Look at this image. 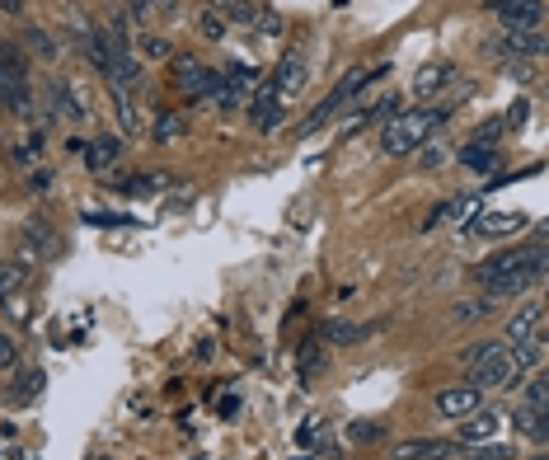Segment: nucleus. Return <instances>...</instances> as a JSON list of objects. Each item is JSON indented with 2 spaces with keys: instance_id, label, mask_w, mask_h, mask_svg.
<instances>
[{
  "instance_id": "42",
  "label": "nucleus",
  "mask_w": 549,
  "mask_h": 460,
  "mask_svg": "<svg viewBox=\"0 0 549 460\" xmlns=\"http://www.w3.org/2000/svg\"><path fill=\"white\" fill-rule=\"evenodd\" d=\"M0 10H5V15H19V10H24V0H0Z\"/></svg>"
},
{
  "instance_id": "17",
  "label": "nucleus",
  "mask_w": 549,
  "mask_h": 460,
  "mask_svg": "<svg viewBox=\"0 0 549 460\" xmlns=\"http://www.w3.org/2000/svg\"><path fill=\"white\" fill-rule=\"evenodd\" d=\"M512 428H517L521 437H531L535 446H545V437H549L545 414H540V409H526V404H517V414H512Z\"/></svg>"
},
{
  "instance_id": "9",
  "label": "nucleus",
  "mask_w": 549,
  "mask_h": 460,
  "mask_svg": "<svg viewBox=\"0 0 549 460\" xmlns=\"http://www.w3.org/2000/svg\"><path fill=\"white\" fill-rule=\"evenodd\" d=\"M479 404H484V390H479V385H451V390L437 395V414L442 418H465V414H474Z\"/></svg>"
},
{
  "instance_id": "36",
  "label": "nucleus",
  "mask_w": 549,
  "mask_h": 460,
  "mask_svg": "<svg viewBox=\"0 0 549 460\" xmlns=\"http://www.w3.org/2000/svg\"><path fill=\"white\" fill-rule=\"evenodd\" d=\"M169 174H146V179H132V193H151V188H165Z\"/></svg>"
},
{
  "instance_id": "35",
  "label": "nucleus",
  "mask_w": 549,
  "mask_h": 460,
  "mask_svg": "<svg viewBox=\"0 0 549 460\" xmlns=\"http://www.w3.org/2000/svg\"><path fill=\"white\" fill-rule=\"evenodd\" d=\"M470 460H517V451H507V446H493V442H484L479 451H474Z\"/></svg>"
},
{
  "instance_id": "1",
  "label": "nucleus",
  "mask_w": 549,
  "mask_h": 460,
  "mask_svg": "<svg viewBox=\"0 0 549 460\" xmlns=\"http://www.w3.org/2000/svg\"><path fill=\"white\" fill-rule=\"evenodd\" d=\"M446 108H432V104H423V108H404L399 118H385V132H381V151L385 155H413L418 146H423L437 127H446Z\"/></svg>"
},
{
  "instance_id": "32",
  "label": "nucleus",
  "mask_w": 549,
  "mask_h": 460,
  "mask_svg": "<svg viewBox=\"0 0 549 460\" xmlns=\"http://www.w3.org/2000/svg\"><path fill=\"white\" fill-rule=\"evenodd\" d=\"M19 367V343L10 334H0V371H15Z\"/></svg>"
},
{
  "instance_id": "44",
  "label": "nucleus",
  "mask_w": 549,
  "mask_h": 460,
  "mask_svg": "<svg viewBox=\"0 0 549 460\" xmlns=\"http://www.w3.org/2000/svg\"><path fill=\"white\" fill-rule=\"evenodd\" d=\"M0 460H5V451H0Z\"/></svg>"
},
{
  "instance_id": "24",
  "label": "nucleus",
  "mask_w": 549,
  "mask_h": 460,
  "mask_svg": "<svg viewBox=\"0 0 549 460\" xmlns=\"http://www.w3.org/2000/svg\"><path fill=\"white\" fill-rule=\"evenodd\" d=\"M226 10H230V19H235V24H249V29H254V24H259V15H263V5H254V0H230Z\"/></svg>"
},
{
  "instance_id": "39",
  "label": "nucleus",
  "mask_w": 549,
  "mask_h": 460,
  "mask_svg": "<svg viewBox=\"0 0 549 460\" xmlns=\"http://www.w3.org/2000/svg\"><path fill=\"white\" fill-rule=\"evenodd\" d=\"M254 29H259V33H268V38H277V33H282V19H277V15H268V10H263V15H259V24H254Z\"/></svg>"
},
{
  "instance_id": "22",
  "label": "nucleus",
  "mask_w": 549,
  "mask_h": 460,
  "mask_svg": "<svg viewBox=\"0 0 549 460\" xmlns=\"http://www.w3.org/2000/svg\"><path fill=\"white\" fill-rule=\"evenodd\" d=\"M324 338H329V343H357V338H366V329L352 320H329L324 324Z\"/></svg>"
},
{
  "instance_id": "27",
  "label": "nucleus",
  "mask_w": 549,
  "mask_h": 460,
  "mask_svg": "<svg viewBox=\"0 0 549 460\" xmlns=\"http://www.w3.org/2000/svg\"><path fill=\"white\" fill-rule=\"evenodd\" d=\"M29 235H24V240H33V245H38V254H52V249H57V240H52V230H47V221H29Z\"/></svg>"
},
{
  "instance_id": "16",
  "label": "nucleus",
  "mask_w": 549,
  "mask_h": 460,
  "mask_svg": "<svg viewBox=\"0 0 549 460\" xmlns=\"http://www.w3.org/2000/svg\"><path fill=\"white\" fill-rule=\"evenodd\" d=\"M52 104H57V113H66V118H85L90 108H85V99L76 94V80H52Z\"/></svg>"
},
{
  "instance_id": "25",
  "label": "nucleus",
  "mask_w": 549,
  "mask_h": 460,
  "mask_svg": "<svg viewBox=\"0 0 549 460\" xmlns=\"http://www.w3.org/2000/svg\"><path fill=\"white\" fill-rule=\"evenodd\" d=\"M521 404H526V409H540V414H545L549 390H545V381H540V376H531V381H526V390H521Z\"/></svg>"
},
{
  "instance_id": "31",
  "label": "nucleus",
  "mask_w": 549,
  "mask_h": 460,
  "mask_svg": "<svg viewBox=\"0 0 549 460\" xmlns=\"http://www.w3.org/2000/svg\"><path fill=\"white\" fill-rule=\"evenodd\" d=\"M183 132V118L179 113H160V123H155V141H174Z\"/></svg>"
},
{
  "instance_id": "7",
  "label": "nucleus",
  "mask_w": 549,
  "mask_h": 460,
  "mask_svg": "<svg viewBox=\"0 0 549 460\" xmlns=\"http://www.w3.org/2000/svg\"><path fill=\"white\" fill-rule=\"evenodd\" d=\"M169 71H174V85H179L183 94H193V99H202V85H207V66L193 57V52H179V57H169Z\"/></svg>"
},
{
  "instance_id": "30",
  "label": "nucleus",
  "mask_w": 549,
  "mask_h": 460,
  "mask_svg": "<svg viewBox=\"0 0 549 460\" xmlns=\"http://www.w3.org/2000/svg\"><path fill=\"white\" fill-rule=\"evenodd\" d=\"M0 306H5V315H10V320H15V324H24V320H29V296H24V292H15V296H0Z\"/></svg>"
},
{
  "instance_id": "40",
  "label": "nucleus",
  "mask_w": 549,
  "mask_h": 460,
  "mask_svg": "<svg viewBox=\"0 0 549 460\" xmlns=\"http://www.w3.org/2000/svg\"><path fill=\"white\" fill-rule=\"evenodd\" d=\"M155 15H179V0H146Z\"/></svg>"
},
{
  "instance_id": "5",
  "label": "nucleus",
  "mask_w": 549,
  "mask_h": 460,
  "mask_svg": "<svg viewBox=\"0 0 549 460\" xmlns=\"http://www.w3.org/2000/svg\"><path fill=\"white\" fill-rule=\"evenodd\" d=\"M488 10L503 19L507 29H540V15H545L540 0H488Z\"/></svg>"
},
{
  "instance_id": "4",
  "label": "nucleus",
  "mask_w": 549,
  "mask_h": 460,
  "mask_svg": "<svg viewBox=\"0 0 549 460\" xmlns=\"http://www.w3.org/2000/svg\"><path fill=\"white\" fill-rule=\"evenodd\" d=\"M526 221H521L517 212H474L460 221V235H484V240H503V235H512V230H521Z\"/></svg>"
},
{
  "instance_id": "29",
  "label": "nucleus",
  "mask_w": 549,
  "mask_h": 460,
  "mask_svg": "<svg viewBox=\"0 0 549 460\" xmlns=\"http://www.w3.org/2000/svg\"><path fill=\"white\" fill-rule=\"evenodd\" d=\"M198 29H202V38H212V43H221V38H226V15H216V10H207V15L198 19Z\"/></svg>"
},
{
  "instance_id": "20",
  "label": "nucleus",
  "mask_w": 549,
  "mask_h": 460,
  "mask_svg": "<svg viewBox=\"0 0 549 460\" xmlns=\"http://www.w3.org/2000/svg\"><path fill=\"white\" fill-rule=\"evenodd\" d=\"M113 108H118V123L122 132L132 137V132H141V118H137V104H132V94L127 90H113Z\"/></svg>"
},
{
  "instance_id": "8",
  "label": "nucleus",
  "mask_w": 549,
  "mask_h": 460,
  "mask_svg": "<svg viewBox=\"0 0 549 460\" xmlns=\"http://www.w3.org/2000/svg\"><path fill=\"white\" fill-rule=\"evenodd\" d=\"M282 118H287L282 99H277L268 85H263V90H254V99H249V123L259 127V132H277V127H282Z\"/></svg>"
},
{
  "instance_id": "19",
  "label": "nucleus",
  "mask_w": 549,
  "mask_h": 460,
  "mask_svg": "<svg viewBox=\"0 0 549 460\" xmlns=\"http://www.w3.org/2000/svg\"><path fill=\"white\" fill-rule=\"evenodd\" d=\"M24 43H29L33 57H43V62H57L61 57V47L52 43V33L47 29H24Z\"/></svg>"
},
{
  "instance_id": "37",
  "label": "nucleus",
  "mask_w": 549,
  "mask_h": 460,
  "mask_svg": "<svg viewBox=\"0 0 549 460\" xmlns=\"http://www.w3.org/2000/svg\"><path fill=\"white\" fill-rule=\"evenodd\" d=\"M418 151H423V169H437L446 160V151H442V146H432V141H423Z\"/></svg>"
},
{
  "instance_id": "28",
  "label": "nucleus",
  "mask_w": 549,
  "mask_h": 460,
  "mask_svg": "<svg viewBox=\"0 0 549 460\" xmlns=\"http://www.w3.org/2000/svg\"><path fill=\"white\" fill-rule=\"evenodd\" d=\"M484 315H493V301H488V296H479V301H460L456 306V320H484Z\"/></svg>"
},
{
  "instance_id": "34",
  "label": "nucleus",
  "mask_w": 549,
  "mask_h": 460,
  "mask_svg": "<svg viewBox=\"0 0 549 460\" xmlns=\"http://www.w3.org/2000/svg\"><path fill=\"white\" fill-rule=\"evenodd\" d=\"M38 390H43V371H24V376H19V385H15V395L29 399V395H38Z\"/></svg>"
},
{
  "instance_id": "43",
  "label": "nucleus",
  "mask_w": 549,
  "mask_h": 460,
  "mask_svg": "<svg viewBox=\"0 0 549 460\" xmlns=\"http://www.w3.org/2000/svg\"><path fill=\"white\" fill-rule=\"evenodd\" d=\"M531 460H545V456H531Z\"/></svg>"
},
{
  "instance_id": "18",
  "label": "nucleus",
  "mask_w": 549,
  "mask_h": 460,
  "mask_svg": "<svg viewBox=\"0 0 549 460\" xmlns=\"http://www.w3.org/2000/svg\"><path fill=\"white\" fill-rule=\"evenodd\" d=\"M446 85H451V66H423V71H418V80H413V94H418V99H432V94L437 90H446Z\"/></svg>"
},
{
  "instance_id": "14",
  "label": "nucleus",
  "mask_w": 549,
  "mask_h": 460,
  "mask_svg": "<svg viewBox=\"0 0 549 460\" xmlns=\"http://www.w3.org/2000/svg\"><path fill=\"white\" fill-rule=\"evenodd\" d=\"M395 460H451V442H427V437H413V442L395 446Z\"/></svg>"
},
{
  "instance_id": "23",
  "label": "nucleus",
  "mask_w": 549,
  "mask_h": 460,
  "mask_svg": "<svg viewBox=\"0 0 549 460\" xmlns=\"http://www.w3.org/2000/svg\"><path fill=\"white\" fill-rule=\"evenodd\" d=\"M24 277H29V268H19V263H0V296L24 292Z\"/></svg>"
},
{
  "instance_id": "2",
  "label": "nucleus",
  "mask_w": 549,
  "mask_h": 460,
  "mask_svg": "<svg viewBox=\"0 0 549 460\" xmlns=\"http://www.w3.org/2000/svg\"><path fill=\"white\" fill-rule=\"evenodd\" d=\"M465 367H470V385H479V390H507V385H517L526 371L512 362V353H507V343H479V348H470L465 353Z\"/></svg>"
},
{
  "instance_id": "3",
  "label": "nucleus",
  "mask_w": 549,
  "mask_h": 460,
  "mask_svg": "<svg viewBox=\"0 0 549 460\" xmlns=\"http://www.w3.org/2000/svg\"><path fill=\"white\" fill-rule=\"evenodd\" d=\"M362 85H371V76H366V71H348V76L338 80V90L329 94V99H324V104L315 108V113H310V123H305L301 132H315V127H324V123H329V118H334V113H338V108L348 104L352 94L362 90Z\"/></svg>"
},
{
  "instance_id": "15",
  "label": "nucleus",
  "mask_w": 549,
  "mask_h": 460,
  "mask_svg": "<svg viewBox=\"0 0 549 460\" xmlns=\"http://www.w3.org/2000/svg\"><path fill=\"white\" fill-rule=\"evenodd\" d=\"M460 165L470 169V174H493V169H503V155L493 151V146H479V141H470V146L460 151Z\"/></svg>"
},
{
  "instance_id": "10",
  "label": "nucleus",
  "mask_w": 549,
  "mask_h": 460,
  "mask_svg": "<svg viewBox=\"0 0 549 460\" xmlns=\"http://www.w3.org/2000/svg\"><path fill=\"white\" fill-rule=\"evenodd\" d=\"M493 432H498V414H488V409H474V414L460 418L456 442H465V446H484V442H493Z\"/></svg>"
},
{
  "instance_id": "45",
  "label": "nucleus",
  "mask_w": 549,
  "mask_h": 460,
  "mask_svg": "<svg viewBox=\"0 0 549 460\" xmlns=\"http://www.w3.org/2000/svg\"><path fill=\"white\" fill-rule=\"evenodd\" d=\"M193 460H202V456H193Z\"/></svg>"
},
{
  "instance_id": "33",
  "label": "nucleus",
  "mask_w": 549,
  "mask_h": 460,
  "mask_svg": "<svg viewBox=\"0 0 549 460\" xmlns=\"http://www.w3.org/2000/svg\"><path fill=\"white\" fill-rule=\"evenodd\" d=\"M315 367H320V343L310 338V343H305V348H301V376H305V381L315 376Z\"/></svg>"
},
{
  "instance_id": "38",
  "label": "nucleus",
  "mask_w": 549,
  "mask_h": 460,
  "mask_svg": "<svg viewBox=\"0 0 549 460\" xmlns=\"http://www.w3.org/2000/svg\"><path fill=\"white\" fill-rule=\"evenodd\" d=\"M127 5H132V10H127V15H132V24H151V5H146V0H127Z\"/></svg>"
},
{
  "instance_id": "41",
  "label": "nucleus",
  "mask_w": 549,
  "mask_h": 460,
  "mask_svg": "<svg viewBox=\"0 0 549 460\" xmlns=\"http://www.w3.org/2000/svg\"><path fill=\"white\" fill-rule=\"evenodd\" d=\"M521 123H526V104L517 99V104H512V113H507V127H521Z\"/></svg>"
},
{
  "instance_id": "11",
  "label": "nucleus",
  "mask_w": 549,
  "mask_h": 460,
  "mask_svg": "<svg viewBox=\"0 0 549 460\" xmlns=\"http://www.w3.org/2000/svg\"><path fill=\"white\" fill-rule=\"evenodd\" d=\"M545 334V306L540 301H531V306H521L512 320H507V338L512 343H526V338H540Z\"/></svg>"
},
{
  "instance_id": "13",
  "label": "nucleus",
  "mask_w": 549,
  "mask_h": 460,
  "mask_svg": "<svg viewBox=\"0 0 549 460\" xmlns=\"http://www.w3.org/2000/svg\"><path fill=\"white\" fill-rule=\"evenodd\" d=\"M535 277L526 273V268H512V273H498V277H488L484 282V296L488 301H503V296H521L526 287H531Z\"/></svg>"
},
{
  "instance_id": "12",
  "label": "nucleus",
  "mask_w": 549,
  "mask_h": 460,
  "mask_svg": "<svg viewBox=\"0 0 549 460\" xmlns=\"http://www.w3.org/2000/svg\"><path fill=\"white\" fill-rule=\"evenodd\" d=\"M268 90L277 94V99H287V94H301L305 90V62L296 57V52H287L282 62H277V76H273V85Z\"/></svg>"
},
{
  "instance_id": "26",
  "label": "nucleus",
  "mask_w": 549,
  "mask_h": 460,
  "mask_svg": "<svg viewBox=\"0 0 549 460\" xmlns=\"http://www.w3.org/2000/svg\"><path fill=\"white\" fill-rule=\"evenodd\" d=\"M141 52H146L151 62H169V57H174L169 38H160V33H146V38H141Z\"/></svg>"
},
{
  "instance_id": "21",
  "label": "nucleus",
  "mask_w": 549,
  "mask_h": 460,
  "mask_svg": "<svg viewBox=\"0 0 549 460\" xmlns=\"http://www.w3.org/2000/svg\"><path fill=\"white\" fill-rule=\"evenodd\" d=\"M85 151H90V169H104V165H113V160L122 155V141L118 137H99L94 146H85Z\"/></svg>"
},
{
  "instance_id": "6",
  "label": "nucleus",
  "mask_w": 549,
  "mask_h": 460,
  "mask_svg": "<svg viewBox=\"0 0 549 460\" xmlns=\"http://www.w3.org/2000/svg\"><path fill=\"white\" fill-rule=\"evenodd\" d=\"M493 52H498V57H512V62H517V57H540V52H545V33L540 29H507L503 38H493Z\"/></svg>"
}]
</instances>
